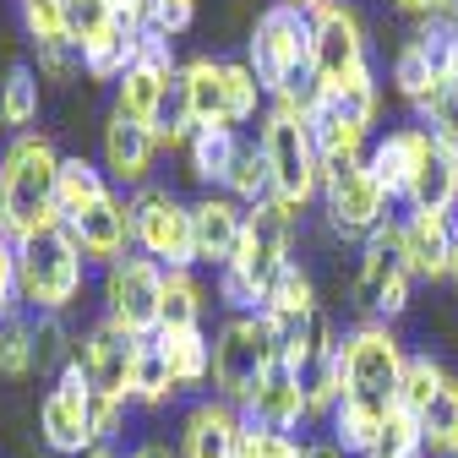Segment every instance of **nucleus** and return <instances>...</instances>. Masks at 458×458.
Listing matches in <instances>:
<instances>
[{
  "mask_svg": "<svg viewBox=\"0 0 458 458\" xmlns=\"http://www.w3.org/2000/svg\"><path fill=\"white\" fill-rule=\"evenodd\" d=\"M290 229H295V213H284L278 202H257L246 213L235 257L218 267V301L235 317H257L267 306L273 284L290 267Z\"/></svg>",
  "mask_w": 458,
  "mask_h": 458,
  "instance_id": "nucleus-1",
  "label": "nucleus"
},
{
  "mask_svg": "<svg viewBox=\"0 0 458 458\" xmlns=\"http://www.w3.org/2000/svg\"><path fill=\"white\" fill-rule=\"evenodd\" d=\"M55 175H61V153L44 131H22L6 153H0V235L28 241L38 229H61V208H55Z\"/></svg>",
  "mask_w": 458,
  "mask_h": 458,
  "instance_id": "nucleus-2",
  "label": "nucleus"
},
{
  "mask_svg": "<svg viewBox=\"0 0 458 458\" xmlns=\"http://www.w3.org/2000/svg\"><path fill=\"white\" fill-rule=\"evenodd\" d=\"M262 158H267V181H273V202L284 213H301L317 191H322V158L311 142V126L290 109H267L257 126Z\"/></svg>",
  "mask_w": 458,
  "mask_h": 458,
  "instance_id": "nucleus-3",
  "label": "nucleus"
},
{
  "mask_svg": "<svg viewBox=\"0 0 458 458\" xmlns=\"http://www.w3.org/2000/svg\"><path fill=\"white\" fill-rule=\"evenodd\" d=\"M82 267H88V257L66 235V224L17 241V295H22V306L33 317L38 311H66L82 290Z\"/></svg>",
  "mask_w": 458,
  "mask_h": 458,
  "instance_id": "nucleus-4",
  "label": "nucleus"
},
{
  "mask_svg": "<svg viewBox=\"0 0 458 458\" xmlns=\"http://www.w3.org/2000/svg\"><path fill=\"white\" fill-rule=\"evenodd\" d=\"M278 366V327L257 311V317H229L213 333V387L224 404H241L262 387V377Z\"/></svg>",
  "mask_w": 458,
  "mask_h": 458,
  "instance_id": "nucleus-5",
  "label": "nucleus"
},
{
  "mask_svg": "<svg viewBox=\"0 0 458 458\" xmlns=\"http://www.w3.org/2000/svg\"><path fill=\"white\" fill-rule=\"evenodd\" d=\"M246 66L257 72L267 98L290 93L301 77H311V17L295 12V6H267L257 17V28H251Z\"/></svg>",
  "mask_w": 458,
  "mask_h": 458,
  "instance_id": "nucleus-6",
  "label": "nucleus"
},
{
  "mask_svg": "<svg viewBox=\"0 0 458 458\" xmlns=\"http://www.w3.org/2000/svg\"><path fill=\"white\" fill-rule=\"evenodd\" d=\"M131 208V246L142 257H153L164 273L197 267V246H191V208L169 191V186H137L126 197Z\"/></svg>",
  "mask_w": 458,
  "mask_h": 458,
  "instance_id": "nucleus-7",
  "label": "nucleus"
},
{
  "mask_svg": "<svg viewBox=\"0 0 458 458\" xmlns=\"http://www.w3.org/2000/svg\"><path fill=\"white\" fill-rule=\"evenodd\" d=\"M104 322H114L126 338H153L164 327V267L153 257H121L104 267Z\"/></svg>",
  "mask_w": 458,
  "mask_h": 458,
  "instance_id": "nucleus-8",
  "label": "nucleus"
},
{
  "mask_svg": "<svg viewBox=\"0 0 458 458\" xmlns=\"http://www.w3.org/2000/svg\"><path fill=\"white\" fill-rule=\"evenodd\" d=\"M404 344L377 317L344 333V393L371 398V404H398V382H404Z\"/></svg>",
  "mask_w": 458,
  "mask_h": 458,
  "instance_id": "nucleus-9",
  "label": "nucleus"
},
{
  "mask_svg": "<svg viewBox=\"0 0 458 458\" xmlns=\"http://www.w3.org/2000/svg\"><path fill=\"white\" fill-rule=\"evenodd\" d=\"M366 28L355 17V6L327 0L322 12H311V82L322 88V98L344 93L355 77H366Z\"/></svg>",
  "mask_w": 458,
  "mask_h": 458,
  "instance_id": "nucleus-10",
  "label": "nucleus"
},
{
  "mask_svg": "<svg viewBox=\"0 0 458 458\" xmlns=\"http://www.w3.org/2000/svg\"><path fill=\"white\" fill-rule=\"evenodd\" d=\"M410 257H404V229L398 224H382L377 235L366 241L360 251V278H355V301L360 311H371L377 322L398 317L410 306Z\"/></svg>",
  "mask_w": 458,
  "mask_h": 458,
  "instance_id": "nucleus-11",
  "label": "nucleus"
},
{
  "mask_svg": "<svg viewBox=\"0 0 458 458\" xmlns=\"http://www.w3.org/2000/svg\"><path fill=\"white\" fill-rule=\"evenodd\" d=\"M88 404H93V382L88 371L72 360L61 377H55V387L44 393V404H38V437L49 453H61V458H82L93 447V420H88Z\"/></svg>",
  "mask_w": 458,
  "mask_h": 458,
  "instance_id": "nucleus-12",
  "label": "nucleus"
},
{
  "mask_svg": "<svg viewBox=\"0 0 458 458\" xmlns=\"http://www.w3.org/2000/svg\"><path fill=\"white\" fill-rule=\"evenodd\" d=\"M322 202H327V218L344 241H355V235H377V229L387 224V191L382 181L371 175V164H350V169H333V175H322Z\"/></svg>",
  "mask_w": 458,
  "mask_h": 458,
  "instance_id": "nucleus-13",
  "label": "nucleus"
},
{
  "mask_svg": "<svg viewBox=\"0 0 458 458\" xmlns=\"http://www.w3.org/2000/svg\"><path fill=\"white\" fill-rule=\"evenodd\" d=\"M66 235L77 241V251L88 257V262H121L126 257V246H131V208L121 202V197H98L93 208H82V213H72L66 218Z\"/></svg>",
  "mask_w": 458,
  "mask_h": 458,
  "instance_id": "nucleus-14",
  "label": "nucleus"
},
{
  "mask_svg": "<svg viewBox=\"0 0 458 458\" xmlns=\"http://www.w3.org/2000/svg\"><path fill=\"white\" fill-rule=\"evenodd\" d=\"M131 355H137V338H126L114 322H98V327L77 344V366L88 371L93 393L126 398V404H131Z\"/></svg>",
  "mask_w": 458,
  "mask_h": 458,
  "instance_id": "nucleus-15",
  "label": "nucleus"
},
{
  "mask_svg": "<svg viewBox=\"0 0 458 458\" xmlns=\"http://www.w3.org/2000/svg\"><path fill=\"white\" fill-rule=\"evenodd\" d=\"M241 229H246V213L229 191H208L191 202V246H197V262L208 267H224L241 246Z\"/></svg>",
  "mask_w": 458,
  "mask_h": 458,
  "instance_id": "nucleus-16",
  "label": "nucleus"
},
{
  "mask_svg": "<svg viewBox=\"0 0 458 458\" xmlns=\"http://www.w3.org/2000/svg\"><path fill=\"white\" fill-rule=\"evenodd\" d=\"M246 420H251V426H267V431H295V426H306V420H311L306 382L278 360V366L262 377V387L246 398Z\"/></svg>",
  "mask_w": 458,
  "mask_h": 458,
  "instance_id": "nucleus-17",
  "label": "nucleus"
},
{
  "mask_svg": "<svg viewBox=\"0 0 458 458\" xmlns=\"http://www.w3.org/2000/svg\"><path fill=\"white\" fill-rule=\"evenodd\" d=\"M431 148H437V137L426 126H404V131H387L371 148L366 164H371V175L382 181L387 197H410V186H415V175H420V164H426Z\"/></svg>",
  "mask_w": 458,
  "mask_h": 458,
  "instance_id": "nucleus-18",
  "label": "nucleus"
},
{
  "mask_svg": "<svg viewBox=\"0 0 458 458\" xmlns=\"http://www.w3.org/2000/svg\"><path fill=\"white\" fill-rule=\"evenodd\" d=\"M241 426H246V415H235V404L202 398V404L186 415L181 458H241Z\"/></svg>",
  "mask_w": 458,
  "mask_h": 458,
  "instance_id": "nucleus-19",
  "label": "nucleus"
},
{
  "mask_svg": "<svg viewBox=\"0 0 458 458\" xmlns=\"http://www.w3.org/2000/svg\"><path fill=\"white\" fill-rule=\"evenodd\" d=\"M398 229H404L410 273H420V278H447L453 273V251H458V224H453V213H410Z\"/></svg>",
  "mask_w": 458,
  "mask_h": 458,
  "instance_id": "nucleus-20",
  "label": "nucleus"
},
{
  "mask_svg": "<svg viewBox=\"0 0 458 458\" xmlns=\"http://www.w3.org/2000/svg\"><path fill=\"white\" fill-rule=\"evenodd\" d=\"M153 153H158L153 126H137V121H126V114H109V126H104V169H109L114 181L148 186Z\"/></svg>",
  "mask_w": 458,
  "mask_h": 458,
  "instance_id": "nucleus-21",
  "label": "nucleus"
},
{
  "mask_svg": "<svg viewBox=\"0 0 458 458\" xmlns=\"http://www.w3.org/2000/svg\"><path fill=\"white\" fill-rule=\"evenodd\" d=\"M387 410L393 404H371V398L344 393L338 410H333V442L350 453V458H371L377 442H382V431H387Z\"/></svg>",
  "mask_w": 458,
  "mask_h": 458,
  "instance_id": "nucleus-22",
  "label": "nucleus"
},
{
  "mask_svg": "<svg viewBox=\"0 0 458 458\" xmlns=\"http://www.w3.org/2000/svg\"><path fill=\"white\" fill-rule=\"evenodd\" d=\"M410 208L415 213H453L458 208V148L437 137V148L426 153L420 175L410 186Z\"/></svg>",
  "mask_w": 458,
  "mask_h": 458,
  "instance_id": "nucleus-23",
  "label": "nucleus"
},
{
  "mask_svg": "<svg viewBox=\"0 0 458 458\" xmlns=\"http://www.w3.org/2000/svg\"><path fill=\"white\" fill-rule=\"evenodd\" d=\"M317 311H322V306H317V284H311V273L290 262V267H284V278L273 284V295H267L262 317L278 327V338H290V333H301Z\"/></svg>",
  "mask_w": 458,
  "mask_h": 458,
  "instance_id": "nucleus-24",
  "label": "nucleus"
},
{
  "mask_svg": "<svg viewBox=\"0 0 458 458\" xmlns=\"http://www.w3.org/2000/svg\"><path fill=\"white\" fill-rule=\"evenodd\" d=\"M311 142H317V158H322V175H333V169L360 164V153H366V126H355L350 114H338L333 104H322V109L311 114Z\"/></svg>",
  "mask_w": 458,
  "mask_h": 458,
  "instance_id": "nucleus-25",
  "label": "nucleus"
},
{
  "mask_svg": "<svg viewBox=\"0 0 458 458\" xmlns=\"http://www.w3.org/2000/svg\"><path fill=\"white\" fill-rule=\"evenodd\" d=\"M158 350L175 371V387H202L213 377V338L202 327H158Z\"/></svg>",
  "mask_w": 458,
  "mask_h": 458,
  "instance_id": "nucleus-26",
  "label": "nucleus"
},
{
  "mask_svg": "<svg viewBox=\"0 0 458 458\" xmlns=\"http://www.w3.org/2000/svg\"><path fill=\"white\" fill-rule=\"evenodd\" d=\"M169 77H175V72H158V66L137 61L121 82H114V114H126V121H137V126H153L158 121V104L169 93Z\"/></svg>",
  "mask_w": 458,
  "mask_h": 458,
  "instance_id": "nucleus-27",
  "label": "nucleus"
},
{
  "mask_svg": "<svg viewBox=\"0 0 458 458\" xmlns=\"http://www.w3.org/2000/svg\"><path fill=\"white\" fill-rule=\"evenodd\" d=\"M61 17H66V44H72L77 55H93V49L109 44L114 33H126L109 0H61Z\"/></svg>",
  "mask_w": 458,
  "mask_h": 458,
  "instance_id": "nucleus-28",
  "label": "nucleus"
},
{
  "mask_svg": "<svg viewBox=\"0 0 458 458\" xmlns=\"http://www.w3.org/2000/svg\"><path fill=\"white\" fill-rule=\"evenodd\" d=\"M393 82H398V93H404L415 109L442 88V66H437V55H431V44L415 33L404 49H398V61H393Z\"/></svg>",
  "mask_w": 458,
  "mask_h": 458,
  "instance_id": "nucleus-29",
  "label": "nucleus"
},
{
  "mask_svg": "<svg viewBox=\"0 0 458 458\" xmlns=\"http://www.w3.org/2000/svg\"><path fill=\"white\" fill-rule=\"evenodd\" d=\"M98 197H109V181L104 169L88 164V158H61V175H55V208H61V218L93 208Z\"/></svg>",
  "mask_w": 458,
  "mask_h": 458,
  "instance_id": "nucleus-30",
  "label": "nucleus"
},
{
  "mask_svg": "<svg viewBox=\"0 0 458 458\" xmlns=\"http://www.w3.org/2000/svg\"><path fill=\"white\" fill-rule=\"evenodd\" d=\"M186 88H191V109H197V126H224V61L213 55H197V61L181 66ZM235 131V126H229Z\"/></svg>",
  "mask_w": 458,
  "mask_h": 458,
  "instance_id": "nucleus-31",
  "label": "nucleus"
},
{
  "mask_svg": "<svg viewBox=\"0 0 458 458\" xmlns=\"http://www.w3.org/2000/svg\"><path fill=\"white\" fill-rule=\"evenodd\" d=\"M224 191L257 208V202H273V181H267V158H262V142H246L235 148V158H229V175H224Z\"/></svg>",
  "mask_w": 458,
  "mask_h": 458,
  "instance_id": "nucleus-32",
  "label": "nucleus"
},
{
  "mask_svg": "<svg viewBox=\"0 0 458 458\" xmlns=\"http://www.w3.org/2000/svg\"><path fill=\"white\" fill-rule=\"evenodd\" d=\"M72 360H77V344H72V327L61 322V311H38L33 317V371L61 377Z\"/></svg>",
  "mask_w": 458,
  "mask_h": 458,
  "instance_id": "nucleus-33",
  "label": "nucleus"
},
{
  "mask_svg": "<svg viewBox=\"0 0 458 458\" xmlns=\"http://www.w3.org/2000/svg\"><path fill=\"white\" fill-rule=\"evenodd\" d=\"M0 121H6L17 137L38 121V72L28 61L6 66V82H0Z\"/></svg>",
  "mask_w": 458,
  "mask_h": 458,
  "instance_id": "nucleus-34",
  "label": "nucleus"
},
{
  "mask_svg": "<svg viewBox=\"0 0 458 458\" xmlns=\"http://www.w3.org/2000/svg\"><path fill=\"white\" fill-rule=\"evenodd\" d=\"M169 393H181V387H175V371H169L158 338H137V355H131V398H137V404H164Z\"/></svg>",
  "mask_w": 458,
  "mask_h": 458,
  "instance_id": "nucleus-35",
  "label": "nucleus"
},
{
  "mask_svg": "<svg viewBox=\"0 0 458 458\" xmlns=\"http://www.w3.org/2000/svg\"><path fill=\"white\" fill-rule=\"evenodd\" d=\"M420 437H426V453H431V458H453V453H458V377H447L442 393L426 404Z\"/></svg>",
  "mask_w": 458,
  "mask_h": 458,
  "instance_id": "nucleus-36",
  "label": "nucleus"
},
{
  "mask_svg": "<svg viewBox=\"0 0 458 458\" xmlns=\"http://www.w3.org/2000/svg\"><path fill=\"white\" fill-rule=\"evenodd\" d=\"M235 148H241V137L229 131V126H197V137H191V148H186V153H191V175L208 181V186H224Z\"/></svg>",
  "mask_w": 458,
  "mask_h": 458,
  "instance_id": "nucleus-37",
  "label": "nucleus"
},
{
  "mask_svg": "<svg viewBox=\"0 0 458 458\" xmlns=\"http://www.w3.org/2000/svg\"><path fill=\"white\" fill-rule=\"evenodd\" d=\"M262 82L246 61H224V126H246L262 114Z\"/></svg>",
  "mask_w": 458,
  "mask_h": 458,
  "instance_id": "nucleus-38",
  "label": "nucleus"
},
{
  "mask_svg": "<svg viewBox=\"0 0 458 458\" xmlns=\"http://www.w3.org/2000/svg\"><path fill=\"white\" fill-rule=\"evenodd\" d=\"M202 311H208V295L191 267L181 273H164V327H202Z\"/></svg>",
  "mask_w": 458,
  "mask_h": 458,
  "instance_id": "nucleus-39",
  "label": "nucleus"
},
{
  "mask_svg": "<svg viewBox=\"0 0 458 458\" xmlns=\"http://www.w3.org/2000/svg\"><path fill=\"white\" fill-rule=\"evenodd\" d=\"M0 377L6 382L33 377V317H22V311L0 317Z\"/></svg>",
  "mask_w": 458,
  "mask_h": 458,
  "instance_id": "nucleus-40",
  "label": "nucleus"
},
{
  "mask_svg": "<svg viewBox=\"0 0 458 458\" xmlns=\"http://www.w3.org/2000/svg\"><path fill=\"white\" fill-rule=\"evenodd\" d=\"M442 382H447L442 360H431V355H410V360H404V382H398V410L426 415V404L442 393Z\"/></svg>",
  "mask_w": 458,
  "mask_h": 458,
  "instance_id": "nucleus-41",
  "label": "nucleus"
},
{
  "mask_svg": "<svg viewBox=\"0 0 458 458\" xmlns=\"http://www.w3.org/2000/svg\"><path fill=\"white\" fill-rule=\"evenodd\" d=\"M371 458H431L426 453V437H420V415H410V410H387V431H382V442H377V453Z\"/></svg>",
  "mask_w": 458,
  "mask_h": 458,
  "instance_id": "nucleus-42",
  "label": "nucleus"
},
{
  "mask_svg": "<svg viewBox=\"0 0 458 458\" xmlns=\"http://www.w3.org/2000/svg\"><path fill=\"white\" fill-rule=\"evenodd\" d=\"M241 458H306V447L290 431H267V426H241Z\"/></svg>",
  "mask_w": 458,
  "mask_h": 458,
  "instance_id": "nucleus-43",
  "label": "nucleus"
},
{
  "mask_svg": "<svg viewBox=\"0 0 458 458\" xmlns=\"http://www.w3.org/2000/svg\"><path fill=\"white\" fill-rule=\"evenodd\" d=\"M420 114H426V131H431V137H442V142L458 148V82H442V88L420 104Z\"/></svg>",
  "mask_w": 458,
  "mask_h": 458,
  "instance_id": "nucleus-44",
  "label": "nucleus"
},
{
  "mask_svg": "<svg viewBox=\"0 0 458 458\" xmlns=\"http://www.w3.org/2000/svg\"><path fill=\"white\" fill-rule=\"evenodd\" d=\"M327 104H333L338 114H350L355 126H366V131H371V121H377V104H382V98H377V77H371V72H366V77H355L350 88H344V93H333Z\"/></svg>",
  "mask_w": 458,
  "mask_h": 458,
  "instance_id": "nucleus-45",
  "label": "nucleus"
},
{
  "mask_svg": "<svg viewBox=\"0 0 458 458\" xmlns=\"http://www.w3.org/2000/svg\"><path fill=\"white\" fill-rule=\"evenodd\" d=\"M82 66V55L66 44V38H55V44H38V77L44 82H72Z\"/></svg>",
  "mask_w": 458,
  "mask_h": 458,
  "instance_id": "nucleus-46",
  "label": "nucleus"
},
{
  "mask_svg": "<svg viewBox=\"0 0 458 458\" xmlns=\"http://www.w3.org/2000/svg\"><path fill=\"white\" fill-rule=\"evenodd\" d=\"M88 420H93V442H109L114 431H121V420H126V398L93 393V404H88Z\"/></svg>",
  "mask_w": 458,
  "mask_h": 458,
  "instance_id": "nucleus-47",
  "label": "nucleus"
},
{
  "mask_svg": "<svg viewBox=\"0 0 458 458\" xmlns=\"http://www.w3.org/2000/svg\"><path fill=\"white\" fill-rule=\"evenodd\" d=\"M17 306H22V295H17V241L0 235V317H12Z\"/></svg>",
  "mask_w": 458,
  "mask_h": 458,
  "instance_id": "nucleus-48",
  "label": "nucleus"
},
{
  "mask_svg": "<svg viewBox=\"0 0 458 458\" xmlns=\"http://www.w3.org/2000/svg\"><path fill=\"white\" fill-rule=\"evenodd\" d=\"M191 17H197V0H158V6H153V28H158L164 38L186 33V28H191Z\"/></svg>",
  "mask_w": 458,
  "mask_h": 458,
  "instance_id": "nucleus-49",
  "label": "nucleus"
},
{
  "mask_svg": "<svg viewBox=\"0 0 458 458\" xmlns=\"http://www.w3.org/2000/svg\"><path fill=\"white\" fill-rule=\"evenodd\" d=\"M109 6H114V17H121V28H126V33H148V28H153V6H158V0H109Z\"/></svg>",
  "mask_w": 458,
  "mask_h": 458,
  "instance_id": "nucleus-50",
  "label": "nucleus"
},
{
  "mask_svg": "<svg viewBox=\"0 0 458 458\" xmlns=\"http://www.w3.org/2000/svg\"><path fill=\"white\" fill-rule=\"evenodd\" d=\"M398 12H410V17H426V22H437V17H453V0H393Z\"/></svg>",
  "mask_w": 458,
  "mask_h": 458,
  "instance_id": "nucleus-51",
  "label": "nucleus"
},
{
  "mask_svg": "<svg viewBox=\"0 0 458 458\" xmlns=\"http://www.w3.org/2000/svg\"><path fill=\"white\" fill-rule=\"evenodd\" d=\"M306 458H350V453H344L338 442H311V447H306Z\"/></svg>",
  "mask_w": 458,
  "mask_h": 458,
  "instance_id": "nucleus-52",
  "label": "nucleus"
},
{
  "mask_svg": "<svg viewBox=\"0 0 458 458\" xmlns=\"http://www.w3.org/2000/svg\"><path fill=\"white\" fill-rule=\"evenodd\" d=\"M131 458H181V453H169V447H164V442H142V447H137V453H131Z\"/></svg>",
  "mask_w": 458,
  "mask_h": 458,
  "instance_id": "nucleus-53",
  "label": "nucleus"
},
{
  "mask_svg": "<svg viewBox=\"0 0 458 458\" xmlns=\"http://www.w3.org/2000/svg\"><path fill=\"white\" fill-rule=\"evenodd\" d=\"M278 6H295V12H306V17H311V12H322V6H327V0H278Z\"/></svg>",
  "mask_w": 458,
  "mask_h": 458,
  "instance_id": "nucleus-54",
  "label": "nucleus"
},
{
  "mask_svg": "<svg viewBox=\"0 0 458 458\" xmlns=\"http://www.w3.org/2000/svg\"><path fill=\"white\" fill-rule=\"evenodd\" d=\"M82 458H114V447H109V442H93V447H88Z\"/></svg>",
  "mask_w": 458,
  "mask_h": 458,
  "instance_id": "nucleus-55",
  "label": "nucleus"
},
{
  "mask_svg": "<svg viewBox=\"0 0 458 458\" xmlns=\"http://www.w3.org/2000/svg\"><path fill=\"white\" fill-rule=\"evenodd\" d=\"M453 224H458V218H453ZM447 278H453V284H458V251H453V273H447Z\"/></svg>",
  "mask_w": 458,
  "mask_h": 458,
  "instance_id": "nucleus-56",
  "label": "nucleus"
},
{
  "mask_svg": "<svg viewBox=\"0 0 458 458\" xmlns=\"http://www.w3.org/2000/svg\"><path fill=\"white\" fill-rule=\"evenodd\" d=\"M453 22H458V0H453Z\"/></svg>",
  "mask_w": 458,
  "mask_h": 458,
  "instance_id": "nucleus-57",
  "label": "nucleus"
},
{
  "mask_svg": "<svg viewBox=\"0 0 458 458\" xmlns=\"http://www.w3.org/2000/svg\"><path fill=\"white\" fill-rule=\"evenodd\" d=\"M44 458H61V453H44Z\"/></svg>",
  "mask_w": 458,
  "mask_h": 458,
  "instance_id": "nucleus-58",
  "label": "nucleus"
},
{
  "mask_svg": "<svg viewBox=\"0 0 458 458\" xmlns=\"http://www.w3.org/2000/svg\"><path fill=\"white\" fill-rule=\"evenodd\" d=\"M453 218H458V208H453Z\"/></svg>",
  "mask_w": 458,
  "mask_h": 458,
  "instance_id": "nucleus-59",
  "label": "nucleus"
},
{
  "mask_svg": "<svg viewBox=\"0 0 458 458\" xmlns=\"http://www.w3.org/2000/svg\"><path fill=\"white\" fill-rule=\"evenodd\" d=\"M453 458H458V453H453Z\"/></svg>",
  "mask_w": 458,
  "mask_h": 458,
  "instance_id": "nucleus-60",
  "label": "nucleus"
}]
</instances>
